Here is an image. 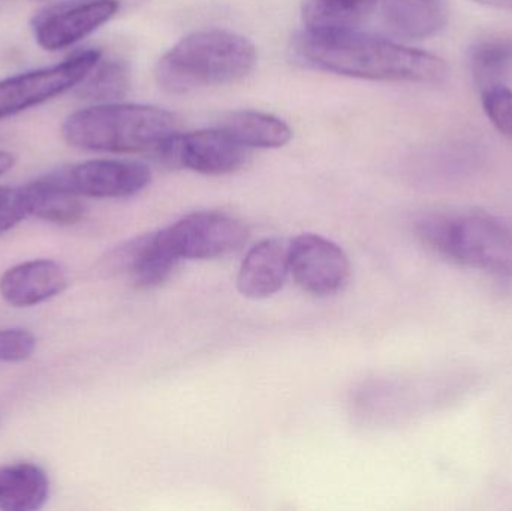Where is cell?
Segmentation results:
<instances>
[{"label": "cell", "mask_w": 512, "mask_h": 511, "mask_svg": "<svg viewBox=\"0 0 512 511\" xmlns=\"http://www.w3.org/2000/svg\"><path fill=\"white\" fill-rule=\"evenodd\" d=\"M469 65L478 89L505 84L512 74V33L480 39L469 51Z\"/></svg>", "instance_id": "ac0fdd59"}, {"label": "cell", "mask_w": 512, "mask_h": 511, "mask_svg": "<svg viewBox=\"0 0 512 511\" xmlns=\"http://www.w3.org/2000/svg\"><path fill=\"white\" fill-rule=\"evenodd\" d=\"M474 2L493 6V8L512 9V0H474Z\"/></svg>", "instance_id": "d4e9b609"}, {"label": "cell", "mask_w": 512, "mask_h": 511, "mask_svg": "<svg viewBox=\"0 0 512 511\" xmlns=\"http://www.w3.org/2000/svg\"><path fill=\"white\" fill-rule=\"evenodd\" d=\"M15 161H17V158H15L14 153L6 152V150H0V176L8 173V171L14 167Z\"/></svg>", "instance_id": "cb8c5ba5"}, {"label": "cell", "mask_w": 512, "mask_h": 511, "mask_svg": "<svg viewBox=\"0 0 512 511\" xmlns=\"http://www.w3.org/2000/svg\"><path fill=\"white\" fill-rule=\"evenodd\" d=\"M255 45L228 30H200L177 42L159 60L156 80L170 93H188L204 87L243 80L254 71Z\"/></svg>", "instance_id": "3957f363"}, {"label": "cell", "mask_w": 512, "mask_h": 511, "mask_svg": "<svg viewBox=\"0 0 512 511\" xmlns=\"http://www.w3.org/2000/svg\"><path fill=\"white\" fill-rule=\"evenodd\" d=\"M246 147L240 146L224 129H200L176 134L158 155L173 167L188 168L209 176L233 173L246 161Z\"/></svg>", "instance_id": "ba28073f"}, {"label": "cell", "mask_w": 512, "mask_h": 511, "mask_svg": "<svg viewBox=\"0 0 512 511\" xmlns=\"http://www.w3.org/2000/svg\"><path fill=\"white\" fill-rule=\"evenodd\" d=\"M294 48L309 65L346 77L441 83L450 74L447 62L435 54L357 29H306L295 38Z\"/></svg>", "instance_id": "6da1fadb"}, {"label": "cell", "mask_w": 512, "mask_h": 511, "mask_svg": "<svg viewBox=\"0 0 512 511\" xmlns=\"http://www.w3.org/2000/svg\"><path fill=\"white\" fill-rule=\"evenodd\" d=\"M179 261L161 231H156L120 243L101 258L98 267L104 275L126 276L137 287L150 288L167 281Z\"/></svg>", "instance_id": "9c48e42d"}, {"label": "cell", "mask_w": 512, "mask_h": 511, "mask_svg": "<svg viewBox=\"0 0 512 511\" xmlns=\"http://www.w3.org/2000/svg\"><path fill=\"white\" fill-rule=\"evenodd\" d=\"M117 11V0L63 3L36 15L33 36L44 50H65L108 23Z\"/></svg>", "instance_id": "30bf717a"}, {"label": "cell", "mask_w": 512, "mask_h": 511, "mask_svg": "<svg viewBox=\"0 0 512 511\" xmlns=\"http://www.w3.org/2000/svg\"><path fill=\"white\" fill-rule=\"evenodd\" d=\"M219 128L246 149H277L292 138L291 128L283 120L261 111H233L221 120Z\"/></svg>", "instance_id": "e0dca14e"}, {"label": "cell", "mask_w": 512, "mask_h": 511, "mask_svg": "<svg viewBox=\"0 0 512 511\" xmlns=\"http://www.w3.org/2000/svg\"><path fill=\"white\" fill-rule=\"evenodd\" d=\"M30 216L24 186H0V236Z\"/></svg>", "instance_id": "7402d4cb"}, {"label": "cell", "mask_w": 512, "mask_h": 511, "mask_svg": "<svg viewBox=\"0 0 512 511\" xmlns=\"http://www.w3.org/2000/svg\"><path fill=\"white\" fill-rule=\"evenodd\" d=\"M50 495L47 473L30 462L0 467V511L41 510Z\"/></svg>", "instance_id": "2e32d148"}, {"label": "cell", "mask_w": 512, "mask_h": 511, "mask_svg": "<svg viewBox=\"0 0 512 511\" xmlns=\"http://www.w3.org/2000/svg\"><path fill=\"white\" fill-rule=\"evenodd\" d=\"M179 128L177 117L164 108L107 102L75 111L62 135L69 146L89 152L158 153Z\"/></svg>", "instance_id": "7a4b0ae2"}, {"label": "cell", "mask_w": 512, "mask_h": 511, "mask_svg": "<svg viewBox=\"0 0 512 511\" xmlns=\"http://www.w3.org/2000/svg\"><path fill=\"white\" fill-rule=\"evenodd\" d=\"M165 242L182 260H212L245 245L248 228L221 212H197L161 230Z\"/></svg>", "instance_id": "8992f818"}, {"label": "cell", "mask_w": 512, "mask_h": 511, "mask_svg": "<svg viewBox=\"0 0 512 511\" xmlns=\"http://www.w3.org/2000/svg\"><path fill=\"white\" fill-rule=\"evenodd\" d=\"M417 234L424 245L454 263L512 278V228L495 216H426L417 222Z\"/></svg>", "instance_id": "277c9868"}, {"label": "cell", "mask_w": 512, "mask_h": 511, "mask_svg": "<svg viewBox=\"0 0 512 511\" xmlns=\"http://www.w3.org/2000/svg\"><path fill=\"white\" fill-rule=\"evenodd\" d=\"M101 57V51L89 48L50 68L35 69L0 81V120L74 89L101 62Z\"/></svg>", "instance_id": "5b68a950"}, {"label": "cell", "mask_w": 512, "mask_h": 511, "mask_svg": "<svg viewBox=\"0 0 512 511\" xmlns=\"http://www.w3.org/2000/svg\"><path fill=\"white\" fill-rule=\"evenodd\" d=\"M484 113L496 129L512 140V90L505 84L480 90Z\"/></svg>", "instance_id": "44dd1931"}, {"label": "cell", "mask_w": 512, "mask_h": 511, "mask_svg": "<svg viewBox=\"0 0 512 511\" xmlns=\"http://www.w3.org/2000/svg\"><path fill=\"white\" fill-rule=\"evenodd\" d=\"M379 0H304L307 29H355Z\"/></svg>", "instance_id": "d6986e66"}, {"label": "cell", "mask_w": 512, "mask_h": 511, "mask_svg": "<svg viewBox=\"0 0 512 511\" xmlns=\"http://www.w3.org/2000/svg\"><path fill=\"white\" fill-rule=\"evenodd\" d=\"M289 275V243L265 239L256 243L240 267L237 288L249 299H267L282 290Z\"/></svg>", "instance_id": "4fadbf2b"}, {"label": "cell", "mask_w": 512, "mask_h": 511, "mask_svg": "<svg viewBox=\"0 0 512 511\" xmlns=\"http://www.w3.org/2000/svg\"><path fill=\"white\" fill-rule=\"evenodd\" d=\"M30 216L56 225H74L84 218L86 206L66 180L65 168L45 174L24 186Z\"/></svg>", "instance_id": "5bb4252c"}, {"label": "cell", "mask_w": 512, "mask_h": 511, "mask_svg": "<svg viewBox=\"0 0 512 511\" xmlns=\"http://www.w3.org/2000/svg\"><path fill=\"white\" fill-rule=\"evenodd\" d=\"M351 273L345 251L319 234H300L289 242V275L313 296H331Z\"/></svg>", "instance_id": "52a82bcc"}, {"label": "cell", "mask_w": 512, "mask_h": 511, "mask_svg": "<svg viewBox=\"0 0 512 511\" xmlns=\"http://www.w3.org/2000/svg\"><path fill=\"white\" fill-rule=\"evenodd\" d=\"M36 338L21 327L0 330V362L21 363L32 357Z\"/></svg>", "instance_id": "603a6c76"}, {"label": "cell", "mask_w": 512, "mask_h": 511, "mask_svg": "<svg viewBox=\"0 0 512 511\" xmlns=\"http://www.w3.org/2000/svg\"><path fill=\"white\" fill-rule=\"evenodd\" d=\"M69 186L81 197L128 198L149 186L152 173L140 162L93 159L65 168Z\"/></svg>", "instance_id": "8fae6325"}, {"label": "cell", "mask_w": 512, "mask_h": 511, "mask_svg": "<svg viewBox=\"0 0 512 511\" xmlns=\"http://www.w3.org/2000/svg\"><path fill=\"white\" fill-rule=\"evenodd\" d=\"M68 285L65 269L53 260L17 264L0 278V296L14 308H30L59 296Z\"/></svg>", "instance_id": "7c38bea8"}, {"label": "cell", "mask_w": 512, "mask_h": 511, "mask_svg": "<svg viewBox=\"0 0 512 511\" xmlns=\"http://www.w3.org/2000/svg\"><path fill=\"white\" fill-rule=\"evenodd\" d=\"M77 87V95L86 101L116 102L131 89V71L122 60L99 62Z\"/></svg>", "instance_id": "ffe728a7"}, {"label": "cell", "mask_w": 512, "mask_h": 511, "mask_svg": "<svg viewBox=\"0 0 512 511\" xmlns=\"http://www.w3.org/2000/svg\"><path fill=\"white\" fill-rule=\"evenodd\" d=\"M385 23L397 35L423 39L447 24V0H379Z\"/></svg>", "instance_id": "9a60e30c"}]
</instances>
